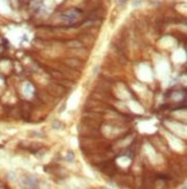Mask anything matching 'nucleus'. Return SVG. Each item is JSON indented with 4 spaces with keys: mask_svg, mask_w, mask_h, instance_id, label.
<instances>
[{
    "mask_svg": "<svg viewBox=\"0 0 187 189\" xmlns=\"http://www.w3.org/2000/svg\"><path fill=\"white\" fill-rule=\"evenodd\" d=\"M79 135L80 137H92V138H97L98 136H101V131L97 128H92L89 127L84 123H80L79 124Z\"/></svg>",
    "mask_w": 187,
    "mask_h": 189,
    "instance_id": "f257e3e1",
    "label": "nucleus"
},
{
    "mask_svg": "<svg viewBox=\"0 0 187 189\" xmlns=\"http://www.w3.org/2000/svg\"><path fill=\"white\" fill-rule=\"evenodd\" d=\"M67 90L60 85V83H49L47 85V93L51 95V96H54V98H61L66 94Z\"/></svg>",
    "mask_w": 187,
    "mask_h": 189,
    "instance_id": "f03ea898",
    "label": "nucleus"
},
{
    "mask_svg": "<svg viewBox=\"0 0 187 189\" xmlns=\"http://www.w3.org/2000/svg\"><path fill=\"white\" fill-rule=\"evenodd\" d=\"M86 108H89L91 112H96V113H101V112H107L106 110V105L104 102L98 101L96 99H88V101L86 102Z\"/></svg>",
    "mask_w": 187,
    "mask_h": 189,
    "instance_id": "7ed1b4c3",
    "label": "nucleus"
},
{
    "mask_svg": "<svg viewBox=\"0 0 187 189\" xmlns=\"http://www.w3.org/2000/svg\"><path fill=\"white\" fill-rule=\"evenodd\" d=\"M56 68L58 70V71H60L62 74H64V77L65 78H67V79H71V80H76L79 77L81 76L76 70H74V68H68V66H66V65H61V66H59V65H56Z\"/></svg>",
    "mask_w": 187,
    "mask_h": 189,
    "instance_id": "20e7f679",
    "label": "nucleus"
},
{
    "mask_svg": "<svg viewBox=\"0 0 187 189\" xmlns=\"http://www.w3.org/2000/svg\"><path fill=\"white\" fill-rule=\"evenodd\" d=\"M31 112H32V106L30 105L29 102L22 101V102L20 103V113H21V117H22L23 120L28 121L30 118Z\"/></svg>",
    "mask_w": 187,
    "mask_h": 189,
    "instance_id": "39448f33",
    "label": "nucleus"
},
{
    "mask_svg": "<svg viewBox=\"0 0 187 189\" xmlns=\"http://www.w3.org/2000/svg\"><path fill=\"white\" fill-rule=\"evenodd\" d=\"M109 157H107V153L103 152V153H94V154H90L89 161L90 164L92 165H98V164H102L104 161H107Z\"/></svg>",
    "mask_w": 187,
    "mask_h": 189,
    "instance_id": "423d86ee",
    "label": "nucleus"
},
{
    "mask_svg": "<svg viewBox=\"0 0 187 189\" xmlns=\"http://www.w3.org/2000/svg\"><path fill=\"white\" fill-rule=\"evenodd\" d=\"M81 43H82L83 46L84 44H87V46H91V44H94V42H95V36L89 33L88 30H84L83 33H81L80 35H79V38H77Z\"/></svg>",
    "mask_w": 187,
    "mask_h": 189,
    "instance_id": "0eeeda50",
    "label": "nucleus"
},
{
    "mask_svg": "<svg viewBox=\"0 0 187 189\" xmlns=\"http://www.w3.org/2000/svg\"><path fill=\"white\" fill-rule=\"evenodd\" d=\"M64 65H66L71 68H74V70H79V68H83V61L74 58V57H69V58L64 59Z\"/></svg>",
    "mask_w": 187,
    "mask_h": 189,
    "instance_id": "6e6552de",
    "label": "nucleus"
},
{
    "mask_svg": "<svg viewBox=\"0 0 187 189\" xmlns=\"http://www.w3.org/2000/svg\"><path fill=\"white\" fill-rule=\"evenodd\" d=\"M105 16V9L102 7H98L94 11H91L89 15H88V20L90 21H96V20H102Z\"/></svg>",
    "mask_w": 187,
    "mask_h": 189,
    "instance_id": "1a4fd4ad",
    "label": "nucleus"
},
{
    "mask_svg": "<svg viewBox=\"0 0 187 189\" xmlns=\"http://www.w3.org/2000/svg\"><path fill=\"white\" fill-rule=\"evenodd\" d=\"M72 55L74 56V58H77V59H81V61H86L88 58V50H86L83 46L81 48H77V49H72Z\"/></svg>",
    "mask_w": 187,
    "mask_h": 189,
    "instance_id": "9d476101",
    "label": "nucleus"
},
{
    "mask_svg": "<svg viewBox=\"0 0 187 189\" xmlns=\"http://www.w3.org/2000/svg\"><path fill=\"white\" fill-rule=\"evenodd\" d=\"M101 4H102V0H87L84 4V8L87 11H94L96 8L101 7Z\"/></svg>",
    "mask_w": 187,
    "mask_h": 189,
    "instance_id": "9b49d317",
    "label": "nucleus"
},
{
    "mask_svg": "<svg viewBox=\"0 0 187 189\" xmlns=\"http://www.w3.org/2000/svg\"><path fill=\"white\" fill-rule=\"evenodd\" d=\"M23 183L28 188H36L37 187V179L34 176H27L26 179H23Z\"/></svg>",
    "mask_w": 187,
    "mask_h": 189,
    "instance_id": "f8f14e48",
    "label": "nucleus"
},
{
    "mask_svg": "<svg viewBox=\"0 0 187 189\" xmlns=\"http://www.w3.org/2000/svg\"><path fill=\"white\" fill-rule=\"evenodd\" d=\"M82 123L87 124V125H89V127L97 128V129L101 128V124H102V122L96 121V120H92V118H88V117H82Z\"/></svg>",
    "mask_w": 187,
    "mask_h": 189,
    "instance_id": "ddd939ff",
    "label": "nucleus"
},
{
    "mask_svg": "<svg viewBox=\"0 0 187 189\" xmlns=\"http://www.w3.org/2000/svg\"><path fill=\"white\" fill-rule=\"evenodd\" d=\"M37 36L41 38H47L52 35V30L49 29V28H39L37 30Z\"/></svg>",
    "mask_w": 187,
    "mask_h": 189,
    "instance_id": "4468645a",
    "label": "nucleus"
},
{
    "mask_svg": "<svg viewBox=\"0 0 187 189\" xmlns=\"http://www.w3.org/2000/svg\"><path fill=\"white\" fill-rule=\"evenodd\" d=\"M66 46L69 48V49H77V48L83 46V44L79 39H69V41L66 42Z\"/></svg>",
    "mask_w": 187,
    "mask_h": 189,
    "instance_id": "2eb2a0df",
    "label": "nucleus"
},
{
    "mask_svg": "<svg viewBox=\"0 0 187 189\" xmlns=\"http://www.w3.org/2000/svg\"><path fill=\"white\" fill-rule=\"evenodd\" d=\"M9 117L14 118V120H20L21 118V113H20V108H13L8 112Z\"/></svg>",
    "mask_w": 187,
    "mask_h": 189,
    "instance_id": "dca6fc26",
    "label": "nucleus"
},
{
    "mask_svg": "<svg viewBox=\"0 0 187 189\" xmlns=\"http://www.w3.org/2000/svg\"><path fill=\"white\" fill-rule=\"evenodd\" d=\"M49 72H50V76L52 77L53 79H56V80H61V79H64L65 77H64V74L60 72V71H58V70H47Z\"/></svg>",
    "mask_w": 187,
    "mask_h": 189,
    "instance_id": "f3484780",
    "label": "nucleus"
},
{
    "mask_svg": "<svg viewBox=\"0 0 187 189\" xmlns=\"http://www.w3.org/2000/svg\"><path fill=\"white\" fill-rule=\"evenodd\" d=\"M60 85H62L66 90L68 88H72V87H74V83H73V80H71V79H67V78H64V79H61L59 80Z\"/></svg>",
    "mask_w": 187,
    "mask_h": 189,
    "instance_id": "a211bd4d",
    "label": "nucleus"
},
{
    "mask_svg": "<svg viewBox=\"0 0 187 189\" xmlns=\"http://www.w3.org/2000/svg\"><path fill=\"white\" fill-rule=\"evenodd\" d=\"M50 94L47 93V92H39L38 93V98L41 99V100H43V101H45V102H47L49 100H50Z\"/></svg>",
    "mask_w": 187,
    "mask_h": 189,
    "instance_id": "6ab92c4d",
    "label": "nucleus"
},
{
    "mask_svg": "<svg viewBox=\"0 0 187 189\" xmlns=\"http://www.w3.org/2000/svg\"><path fill=\"white\" fill-rule=\"evenodd\" d=\"M65 127L61 122L59 121V120H54V121L52 122V128L53 129H62Z\"/></svg>",
    "mask_w": 187,
    "mask_h": 189,
    "instance_id": "aec40b11",
    "label": "nucleus"
},
{
    "mask_svg": "<svg viewBox=\"0 0 187 189\" xmlns=\"http://www.w3.org/2000/svg\"><path fill=\"white\" fill-rule=\"evenodd\" d=\"M137 26H139V28H141V29H146L147 28V21H146V19H140L139 21H137Z\"/></svg>",
    "mask_w": 187,
    "mask_h": 189,
    "instance_id": "412c9836",
    "label": "nucleus"
},
{
    "mask_svg": "<svg viewBox=\"0 0 187 189\" xmlns=\"http://www.w3.org/2000/svg\"><path fill=\"white\" fill-rule=\"evenodd\" d=\"M67 160H71V161H73V160H74V153H73L72 151H68Z\"/></svg>",
    "mask_w": 187,
    "mask_h": 189,
    "instance_id": "4be33fe9",
    "label": "nucleus"
},
{
    "mask_svg": "<svg viewBox=\"0 0 187 189\" xmlns=\"http://www.w3.org/2000/svg\"><path fill=\"white\" fill-rule=\"evenodd\" d=\"M118 1V4H120V5H122V4H125L127 0H117Z\"/></svg>",
    "mask_w": 187,
    "mask_h": 189,
    "instance_id": "5701e85b",
    "label": "nucleus"
}]
</instances>
